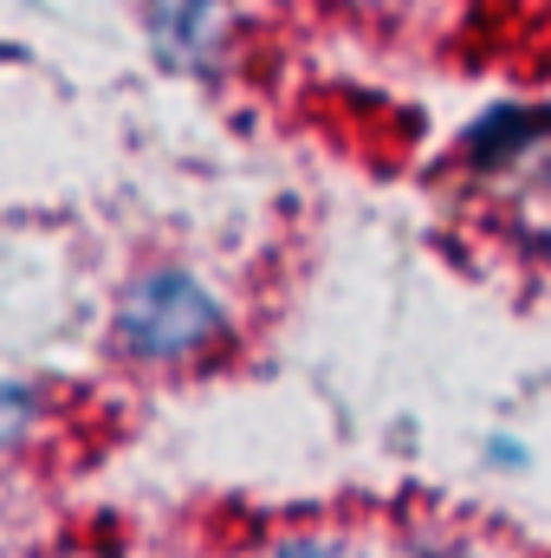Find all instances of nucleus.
I'll return each instance as SVG.
<instances>
[{
  "instance_id": "nucleus-1",
  "label": "nucleus",
  "mask_w": 551,
  "mask_h": 558,
  "mask_svg": "<svg viewBox=\"0 0 551 558\" xmlns=\"http://www.w3.org/2000/svg\"><path fill=\"white\" fill-rule=\"evenodd\" d=\"M234 331L241 318L228 292L188 260H149L111 299V357L149 377H175L228 357Z\"/></svg>"
},
{
  "instance_id": "nucleus-2",
  "label": "nucleus",
  "mask_w": 551,
  "mask_h": 558,
  "mask_svg": "<svg viewBox=\"0 0 551 558\" xmlns=\"http://www.w3.org/2000/svg\"><path fill=\"white\" fill-rule=\"evenodd\" d=\"M143 39L162 72L221 78L241 46V0H143Z\"/></svg>"
},
{
  "instance_id": "nucleus-3",
  "label": "nucleus",
  "mask_w": 551,
  "mask_h": 558,
  "mask_svg": "<svg viewBox=\"0 0 551 558\" xmlns=\"http://www.w3.org/2000/svg\"><path fill=\"white\" fill-rule=\"evenodd\" d=\"M546 143H551V98H493L487 111H474L461 124V137L448 149V169L506 175V169L532 162Z\"/></svg>"
},
{
  "instance_id": "nucleus-4",
  "label": "nucleus",
  "mask_w": 551,
  "mask_h": 558,
  "mask_svg": "<svg viewBox=\"0 0 551 558\" xmlns=\"http://www.w3.org/2000/svg\"><path fill=\"white\" fill-rule=\"evenodd\" d=\"M46 428H52V403H46V390L26 384V377H7V371H0V461L33 454V448L46 441Z\"/></svg>"
},
{
  "instance_id": "nucleus-5",
  "label": "nucleus",
  "mask_w": 551,
  "mask_h": 558,
  "mask_svg": "<svg viewBox=\"0 0 551 558\" xmlns=\"http://www.w3.org/2000/svg\"><path fill=\"white\" fill-rule=\"evenodd\" d=\"M260 558H403V553L370 539V533H351V526H298V533L267 539Z\"/></svg>"
},
{
  "instance_id": "nucleus-6",
  "label": "nucleus",
  "mask_w": 551,
  "mask_h": 558,
  "mask_svg": "<svg viewBox=\"0 0 551 558\" xmlns=\"http://www.w3.org/2000/svg\"><path fill=\"white\" fill-rule=\"evenodd\" d=\"M403 558H493V546L480 533H467V526H415ZM500 558H513V553H500Z\"/></svg>"
},
{
  "instance_id": "nucleus-7",
  "label": "nucleus",
  "mask_w": 551,
  "mask_h": 558,
  "mask_svg": "<svg viewBox=\"0 0 551 558\" xmlns=\"http://www.w3.org/2000/svg\"><path fill=\"white\" fill-rule=\"evenodd\" d=\"M331 13H344V20H364V26H415V20H428L441 0H325Z\"/></svg>"
},
{
  "instance_id": "nucleus-8",
  "label": "nucleus",
  "mask_w": 551,
  "mask_h": 558,
  "mask_svg": "<svg viewBox=\"0 0 551 558\" xmlns=\"http://www.w3.org/2000/svg\"><path fill=\"white\" fill-rule=\"evenodd\" d=\"M487 468H500V474H526V468H532V448H526L519 435H487Z\"/></svg>"
}]
</instances>
